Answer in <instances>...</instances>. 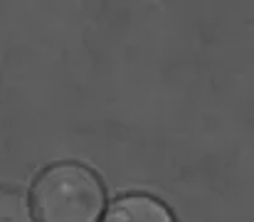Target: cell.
Wrapping results in <instances>:
<instances>
[{
	"label": "cell",
	"instance_id": "cell-1",
	"mask_svg": "<svg viewBox=\"0 0 254 222\" xmlns=\"http://www.w3.org/2000/svg\"><path fill=\"white\" fill-rule=\"evenodd\" d=\"M30 208L35 222H99L106 208V193L91 168L57 163L35 180Z\"/></svg>",
	"mask_w": 254,
	"mask_h": 222
},
{
	"label": "cell",
	"instance_id": "cell-2",
	"mask_svg": "<svg viewBox=\"0 0 254 222\" xmlns=\"http://www.w3.org/2000/svg\"><path fill=\"white\" fill-rule=\"evenodd\" d=\"M99 222H175L170 210L151 195H124L104 208Z\"/></svg>",
	"mask_w": 254,
	"mask_h": 222
},
{
	"label": "cell",
	"instance_id": "cell-3",
	"mask_svg": "<svg viewBox=\"0 0 254 222\" xmlns=\"http://www.w3.org/2000/svg\"><path fill=\"white\" fill-rule=\"evenodd\" d=\"M0 222H35L30 198L25 193L0 188Z\"/></svg>",
	"mask_w": 254,
	"mask_h": 222
}]
</instances>
